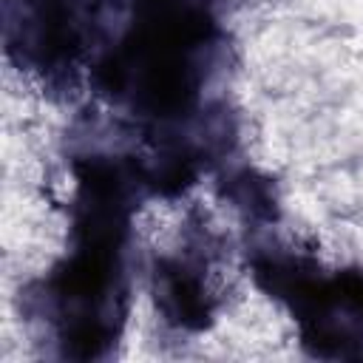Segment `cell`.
Masks as SVG:
<instances>
[{"mask_svg": "<svg viewBox=\"0 0 363 363\" xmlns=\"http://www.w3.org/2000/svg\"><path fill=\"white\" fill-rule=\"evenodd\" d=\"M77 182L91 201H113V196L119 193V173L113 170V164L99 159L77 162Z\"/></svg>", "mask_w": 363, "mask_h": 363, "instance_id": "4", "label": "cell"}, {"mask_svg": "<svg viewBox=\"0 0 363 363\" xmlns=\"http://www.w3.org/2000/svg\"><path fill=\"white\" fill-rule=\"evenodd\" d=\"M105 281H108V252L82 247V252L74 261H68V267H62V272L57 275V289L68 298H91L102 292Z\"/></svg>", "mask_w": 363, "mask_h": 363, "instance_id": "2", "label": "cell"}, {"mask_svg": "<svg viewBox=\"0 0 363 363\" xmlns=\"http://www.w3.org/2000/svg\"><path fill=\"white\" fill-rule=\"evenodd\" d=\"M167 295H170V303H173V312L176 318L184 323V326H204L207 323V303L196 286L193 278H187L184 272H173L167 278Z\"/></svg>", "mask_w": 363, "mask_h": 363, "instance_id": "3", "label": "cell"}, {"mask_svg": "<svg viewBox=\"0 0 363 363\" xmlns=\"http://www.w3.org/2000/svg\"><path fill=\"white\" fill-rule=\"evenodd\" d=\"M105 340H108V335L96 320H79L65 335V346L74 357H96L102 352Z\"/></svg>", "mask_w": 363, "mask_h": 363, "instance_id": "5", "label": "cell"}, {"mask_svg": "<svg viewBox=\"0 0 363 363\" xmlns=\"http://www.w3.org/2000/svg\"><path fill=\"white\" fill-rule=\"evenodd\" d=\"M193 99V79L187 68L176 60V54L150 57V68L145 74V102L156 113H179Z\"/></svg>", "mask_w": 363, "mask_h": 363, "instance_id": "1", "label": "cell"}, {"mask_svg": "<svg viewBox=\"0 0 363 363\" xmlns=\"http://www.w3.org/2000/svg\"><path fill=\"white\" fill-rule=\"evenodd\" d=\"M96 79H99V85H102L105 91H119V88L125 85V79H128V71H125V65H122L119 57H108V60L96 68Z\"/></svg>", "mask_w": 363, "mask_h": 363, "instance_id": "7", "label": "cell"}, {"mask_svg": "<svg viewBox=\"0 0 363 363\" xmlns=\"http://www.w3.org/2000/svg\"><path fill=\"white\" fill-rule=\"evenodd\" d=\"M190 179H193V167H190V162H173V164H167L164 167V173L159 176V190H164V193H179L182 187H187L190 184Z\"/></svg>", "mask_w": 363, "mask_h": 363, "instance_id": "6", "label": "cell"}, {"mask_svg": "<svg viewBox=\"0 0 363 363\" xmlns=\"http://www.w3.org/2000/svg\"><path fill=\"white\" fill-rule=\"evenodd\" d=\"M150 3H167V0H150Z\"/></svg>", "mask_w": 363, "mask_h": 363, "instance_id": "8", "label": "cell"}]
</instances>
